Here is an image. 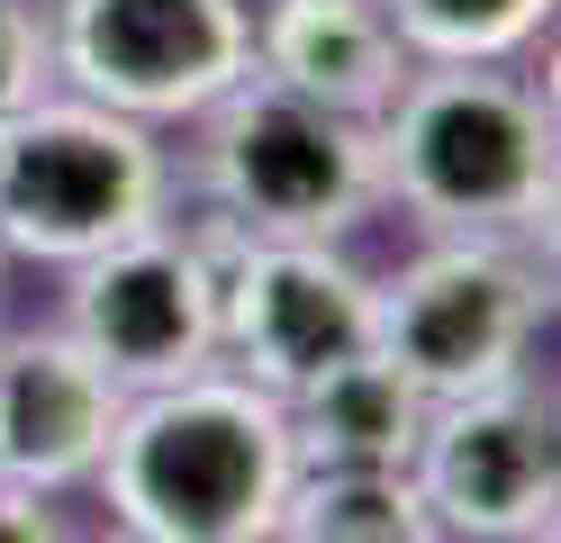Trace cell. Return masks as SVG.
I'll return each instance as SVG.
<instances>
[{"label": "cell", "mask_w": 561, "mask_h": 543, "mask_svg": "<svg viewBox=\"0 0 561 543\" xmlns=\"http://www.w3.org/2000/svg\"><path fill=\"white\" fill-rule=\"evenodd\" d=\"M163 217H172V163L154 127L73 91L64 100L46 91L19 118H0V253L73 272L100 245L146 236Z\"/></svg>", "instance_id": "cell-3"}, {"label": "cell", "mask_w": 561, "mask_h": 543, "mask_svg": "<svg viewBox=\"0 0 561 543\" xmlns=\"http://www.w3.org/2000/svg\"><path fill=\"white\" fill-rule=\"evenodd\" d=\"M408 64H516L552 27V0H380Z\"/></svg>", "instance_id": "cell-14"}, {"label": "cell", "mask_w": 561, "mask_h": 543, "mask_svg": "<svg viewBox=\"0 0 561 543\" xmlns=\"http://www.w3.org/2000/svg\"><path fill=\"white\" fill-rule=\"evenodd\" d=\"M64 336L118 389H163V381L208 372L218 362V281H208L199 236L163 217V227L118 236L91 263H73Z\"/></svg>", "instance_id": "cell-9"}, {"label": "cell", "mask_w": 561, "mask_h": 543, "mask_svg": "<svg viewBox=\"0 0 561 543\" xmlns=\"http://www.w3.org/2000/svg\"><path fill=\"white\" fill-rule=\"evenodd\" d=\"M525 543H552V525H535V534H525Z\"/></svg>", "instance_id": "cell-17"}, {"label": "cell", "mask_w": 561, "mask_h": 543, "mask_svg": "<svg viewBox=\"0 0 561 543\" xmlns=\"http://www.w3.org/2000/svg\"><path fill=\"white\" fill-rule=\"evenodd\" d=\"M272 543H444L408 471H299Z\"/></svg>", "instance_id": "cell-13"}, {"label": "cell", "mask_w": 561, "mask_h": 543, "mask_svg": "<svg viewBox=\"0 0 561 543\" xmlns=\"http://www.w3.org/2000/svg\"><path fill=\"white\" fill-rule=\"evenodd\" d=\"M543 326V263L525 236H435L416 263L371 281V353L426 398L516 381Z\"/></svg>", "instance_id": "cell-5"}, {"label": "cell", "mask_w": 561, "mask_h": 543, "mask_svg": "<svg viewBox=\"0 0 561 543\" xmlns=\"http://www.w3.org/2000/svg\"><path fill=\"white\" fill-rule=\"evenodd\" d=\"M218 281V362L236 381L290 398L327 362L371 353V272L318 236H244L218 208L191 217Z\"/></svg>", "instance_id": "cell-6"}, {"label": "cell", "mask_w": 561, "mask_h": 543, "mask_svg": "<svg viewBox=\"0 0 561 543\" xmlns=\"http://www.w3.org/2000/svg\"><path fill=\"white\" fill-rule=\"evenodd\" d=\"M254 72L344 118H380L408 82V46L380 0H263L254 10Z\"/></svg>", "instance_id": "cell-11"}, {"label": "cell", "mask_w": 561, "mask_h": 543, "mask_svg": "<svg viewBox=\"0 0 561 543\" xmlns=\"http://www.w3.org/2000/svg\"><path fill=\"white\" fill-rule=\"evenodd\" d=\"M118 408H127V389L64 326L0 336V480L10 489H37V498L82 489L100 471Z\"/></svg>", "instance_id": "cell-10"}, {"label": "cell", "mask_w": 561, "mask_h": 543, "mask_svg": "<svg viewBox=\"0 0 561 543\" xmlns=\"http://www.w3.org/2000/svg\"><path fill=\"white\" fill-rule=\"evenodd\" d=\"M244 10H263V0H244Z\"/></svg>", "instance_id": "cell-19"}, {"label": "cell", "mask_w": 561, "mask_h": 543, "mask_svg": "<svg viewBox=\"0 0 561 543\" xmlns=\"http://www.w3.org/2000/svg\"><path fill=\"white\" fill-rule=\"evenodd\" d=\"M100 543H136V534H100Z\"/></svg>", "instance_id": "cell-18"}, {"label": "cell", "mask_w": 561, "mask_h": 543, "mask_svg": "<svg viewBox=\"0 0 561 543\" xmlns=\"http://www.w3.org/2000/svg\"><path fill=\"white\" fill-rule=\"evenodd\" d=\"M46 55L73 100H100L136 127H172L254 72V10L244 0H55Z\"/></svg>", "instance_id": "cell-7"}, {"label": "cell", "mask_w": 561, "mask_h": 543, "mask_svg": "<svg viewBox=\"0 0 561 543\" xmlns=\"http://www.w3.org/2000/svg\"><path fill=\"white\" fill-rule=\"evenodd\" d=\"M55 55H46V19L27 0H0V118H19L27 100H46Z\"/></svg>", "instance_id": "cell-15"}, {"label": "cell", "mask_w": 561, "mask_h": 543, "mask_svg": "<svg viewBox=\"0 0 561 543\" xmlns=\"http://www.w3.org/2000/svg\"><path fill=\"white\" fill-rule=\"evenodd\" d=\"M380 200L435 236L552 227V100L499 64H408L371 118Z\"/></svg>", "instance_id": "cell-2"}, {"label": "cell", "mask_w": 561, "mask_h": 543, "mask_svg": "<svg viewBox=\"0 0 561 543\" xmlns=\"http://www.w3.org/2000/svg\"><path fill=\"white\" fill-rule=\"evenodd\" d=\"M408 480L444 543H525L552 525V398L535 381H489L462 398H426Z\"/></svg>", "instance_id": "cell-8"}, {"label": "cell", "mask_w": 561, "mask_h": 543, "mask_svg": "<svg viewBox=\"0 0 561 543\" xmlns=\"http://www.w3.org/2000/svg\"><path fill=\"white\" fill-rule=\"evenodd\" d=\"M280 417H290L299 471H408L416 426H426V389L390 353H344L280 398Z\"/></svg>", "instance_id": "cell-12"}, {"label": "cell", "mask_w": 561, "mask_h": 543, "mask_svg": "<svg viewBox=\"0 0 561 543\" xmlns=\"http://www.w3.org/2000/svg\"><path fill=\"white\" fill-rule=\"evenodd\" d=\"M0 543H64V525H55V507H46L37 489H10V480H0Z\"/></svg>", "instance_id": "cell-16"}, {"label": "cell", "mask_w": 561, "mask_h": 543, "mask_svg": "<svg viewBox=\"0 0 561 543\" xmlns=\"http://www.w3.org/2000/svg\"><path fill=\"white\" fill-rule=\"evenodd\" d=\"M290 480L299 453L280 398L236 381L227 362L163 389H127L91 471L110 525L136 543H272Z\"/></svg>", "instance_id": "cell-1"}, {"label": "cell", "mask_w": 561, "mask_h": 543, "mask_svg": "<svg viewBox=\"0 0 561 543\" xmlns=\"http://www.w3.org/2000/svg\"><path fill=\"white\" fill-rule=\"evenodd\" d=\"M199 200L244 236L344 245L380 208L371 118H344V109H318L244 72L227 100L199 109Z\"/></svg>", "instance_id": "cell-4"}]
</instances>
